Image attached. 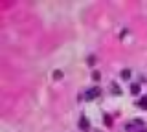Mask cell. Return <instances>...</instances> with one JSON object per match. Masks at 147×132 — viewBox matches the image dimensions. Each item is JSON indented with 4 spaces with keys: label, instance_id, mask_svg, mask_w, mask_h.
I'll return each instance as SVG.
<instances>
[{
    "label": "cell",
    "instance_id": "11",
    "mask_svg": "<svg viewBox=\"0 0 147 132\" xmlns=\"http://www.w3.org/2000/svg\"><path fill=\"white\" fill-rule=\"evenodd\" d=\"M134 132H147V129H140V130H134Z\"/></svg>",
    "mask_w": 147,
    "mask_h": 132
},
{
    "label": "cell",
    "instance_id": "10",
    "mask_svg": "<svg viewBox=\"0 0 147 132\" xmlns=\"http://www.w3.org/2000/svg\"><path fill=\"white\" fill-rule=\"evenodd\" d=\"M53 77H55V79H59V77H63V72H55V74H53Z\"/></svg>",
    "mask_w": 147,
    "mask_h": 132
},
{
    "label": "cell",
    "instance_id": "5",
    "mask_svg": "<svg viewBox=\"0 0 147 132\" xmlns=\"http://www.w3.org/2000/svg\"><path fill=\"white\" fill-rule=\"evenodd\" d=\"M131 94H134V95H138V94H140V84H138V83L131 84Z\"/></svg>",
    "mask_w": 147,
    "mask_h": 132
},
{
    "label": "cell",
    "instance_id": "7",
    "mask_svg": "<svg viewBox=\"0 0 147 132\" xmlns=\"http://www.w3.org/2000/svg\"><path fill=\"white\" fill-rule=\"evenodd\" d=\"M138 105H140L142 108H145V110H147V97H144V99H140V103H138Z\"/></svg>",
    "mask_w": 147,
    "mask_h": 132
},
{
    "label": "cell",
    "instance_id": "8",
    "mask_svg": "<svg viewBox=\"0 0 147 132\" xmlns=\"http://www.w3.org/2000/svg\"><path fill=\"white\" fill-rule=\"evenodd\" d=\"M103 119H105V123H107L109 127L112 125V117H110V116H107V114H105V116H103Z\"/></svg>",
    "mask_w": 147,
    "mask_h": 132
},
{
    "label": "cell",
    "instance_id": "4",
    "mask_svg": "<svg viewBox=\"0 0 147 132\" xmlns=\"http://www.w3.org/2000/svg\"><path fill=\"white\" fill-rule=\"evenodd\" d=\"M110 90H112V94H114V95H121V88H119L116 83L110 84Z\"/></svg>",
    "mask_w": 147,
    "mask_h": 132
},
{
    "label": "cell",
    "instance_id": "2",
    "mask_svg": "<svg viewBox=\"0 0 147 132\" xmlns=\"http://www.w3.org/2000/svg\"><path fill=\"white\" fill-rule=\"evenodd\" d=\"M144 125V121L142 119H134V121H129L127 125H125V129L127 130H134V129H138V127H142Z\"/></svg>",
    "mask_w": 147,
    "mask_h": 132
},
{
    "label": "cell",
    "instance_id": "9",
    "mask_svg": "<svg viewBox=\"0 0 147 132\" xmlns=\"http://www.w3.org/2000/svg\"><path fill=\"white\" fill-rule=\"evenodd\" d=\"M92 79H94V81H99V79H101L99 72H94V74H92Z\"/></svg>",
    "mask_w": 147,
    "mask_h": 132
},
{
    "label": "cell",
    "instance_id": "3",
    "mask_svg": "<svg viewBox=\"0 0 147 132\" xmlns=\"http://www.w3.org/2000/svg\"><path fill=\"white\" fill-rule=\"evenodd\" d=\"M79 127H81V130H88V129H90V121L86 119L85 116H81V119H79Z\"/></svg>",
    "mask_w": 147,
    "mask_h": 132
},
{
    "label": "cell",
    "instance_id": "6",
    "mask_svg": "<svg viewBox=\"0 0 147 132\" xmlns=\"http://www.w3.org/2000/svg\"><path fill=\"white\" fill-rule=\"evenodd\" d=\"M121 77H123V79H131V70H123Z\"/></svg>",
    "mask_w": 147,
    "mask_h": 132
},
{
    "label": "cell",
    "instance_id": "1",
    "mask_svg": "<svg viewBox=\"0 0 147 132\" xmlns=\"http://www.w3.org/2000/svg\"><path fill=\"white\" fill-rule=\"evenodd\" d=\"M99 94H101V88H99V86H92V88H88V90L85 92V99L92 101V99H96Z\"/></svg>",
    "mask_w": 147,
    "mask_h": 132
}]
</instances>
